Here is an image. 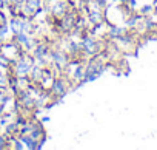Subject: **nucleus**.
<instances>
[{
	"label": "nucleus",
	"mask_w": 157,
	"mask_h": 150,
	"mask_svg": "<svg viewBox=\"0 0 157 150\" xmlns=\"http://www.w3.org/2000/svg\"><path fill=\"white\" fill-rule=\"evenodd\" d=\"M25 0H11V5H22Z\"/></svg>",
	"instance_id": "nucleus-3"
},
{
	"label": "nucleus",
	"mask_w": 157,
	"mask_h": 150,
	"mask_svg": "<svg viewBox=\"0 0 157 150\" xmlns=\"http://www.w3.org/2000/svg\"><path fill=\"white\" fill-rule=\"evenodd\" d=\"M68 90H69V85H68V79L65 78V76H59V78H56L54 79V82H52V87H51V95H52V98H57V101L59 99H62L66 93H68Z\"/></svg>",
	"instance_id": "nucleus-2"
},
{
	"label": "nucleus",
	"mask_w": 157,
	"mask_h": 150,
	"mask_svg": "<svg viewBox=\"0 0 157 150\" xmlns=\"http://www.w3.org/2000/svg\"><path fill=\"white\" fill-rule=\"evenodd\" d=\"M0 53L14 62V60L23 53V50H22V47H20L16 40H11V42L6 40V42H3L2 45H0Z\"/></svg>",
	"instance_id": "nucleus-1"
}]
</instances>
